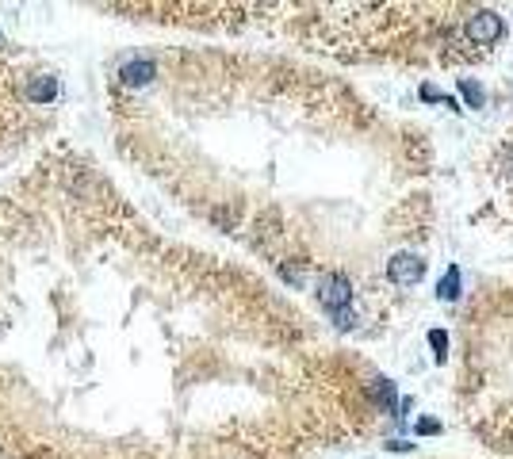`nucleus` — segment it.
<instances>
[{
	"instance_id": "2",
	"label": "nucleus",
	"mask_w": 513,
	"mask_h": 459,
	"mask_svg": "<svg viewBox=\"0 0 513 459\" xmlns=\"http://www.w3.org/2000/svg\"><path fill=\"white\" fill-rule=\"evenodd\" d=\"M502 35H506V23H502L498 12H475L468 20V38L475 46H494L502 43Z\"/></svg>"
},
{
	"instance_id": "5",
	"label": "nucleus",
	"mask_w": 513,
	"mask_h": 459,
	"mask_svg": "<svg viewBox=\"0 0 513 459\" xmlns=\"http://www.w3.org/2000/svg\"><path fill=\"white\" fill-rule=\"evenodd\" d=\"M27 96H31L35 104H50L54 96H58V80H54V77H38V80H31Z\"/></svg>"
},
{
	"instance_id": "1",
	"label": "nucleus",
	"mask_w": 513,
	"mask_h": 459,
	"mask_svg": "<svg viewBox=\"0 0 513 459\" xmlns=\"http://www.w3.org/2000/svg\"><path fill=\"white\" fill-rule=\"evenodd\" d=\"M318 302L330 310V314H341V310H349V302H353V283H349L341 272L322 276V283H318Z\"/></svg>"
},
{
	"instance_id": "11",
	"label": "nucleus",
	"mask_w": 513,
	"mask_h": 459,
	"mask_svg": "<svg viewBox=\"0 0 513 459\" xmlns=\"http://www.w3.org/2000/svg\"><path fill=\"white\" fill-rule=\"evenodd\" d=\"M437 429H441L437 421H418V432H437Z\"/></svg>"
},
{
	"instance_id": "10",
	"label": "nucleus",
	"mask_w": 513,
	"mask_h": 459,
	"mask_svg": "<svg viewBox=\"0 0 513 459\" xmlns=\"http://www.w3.org/2000/svg\"><path fill=\"white\" fill-rule=\"evenodd\" d=\"M333 322H337V330H353L356 314H353V310H341V314H333Z\"/></svg>"
},
{
	"instance_id": "7",
	"label": "nucleus",
	"mask_w": 513,
	"mask_h": 459,
	"mask_svg": "<svg viewBox=\"0 0 513 459\" xmlns=\"http://www.w3.org/2000/svg\"><path fill=\"white\" fill-rule=\"evenodd\" d=\"M460 92L471 108H483V85H479V80H460Z\"/></svg>"
},
{
	"instance_id": "6",
	"label": "nucleus",
	"mask_w": 513,
	"mask_h": 459,
	"mask_svg": "<svg viewBox=\"0 0 513 459\" xmlns=\"http://www.w3.org/2000/svg\"><path fill=\"white\" fill-rule=\"evenodd\" d=\"M437 295H441L444 302H456V299H460V268H449V272H444V280H441V287H437Z\"/></svg>"
},
{
	"instance_id": "4",
	"label": "nucleus",
	"mask_w": 513,
	"mask_h": 459,
	"mask_svg": "<svg viewBox=\"0 0 513 459\" xmlns=\"http://www.w3.org/2000/svg\"><path fill=\"white\" fill-rule=\"evenodd\" d=\"M119 77H123L127 88H142L157 77V65H153L150 57H134V62H127L123 69H119Z\"/></svg>"
},
{
	"instance_id": "9",
	"label": "nucleus",
	"mask_w": 513,
	"mask_h": 459,
	"mask_svg": "<svg viewBox=\"0 0 513 459\" xmlns=\"http://www.w3.org/2000/svg\"><path fill=\"white\" fill-rule=\"evenodd\" d=\"M429 344H433V356H437V360H444V352H449V333L429 330Z\"/></svg>"
},
{
	"instance_id": "8",
	"label": "nucleus",
	"mask_w": 513,
	"mask_h": 459,
	"mask_svg": "<svg viewBox=\"0 0 513 459\" xmlns=\"http://www.w3.org/2000/svg\"><path fill=\"white\" fill-rule=\"evenodd\" d=\"M372 398H379L384 406H395V387H391L387 379H376V387H372Z\"/></svg>"
},
{
	"instance_id": "3",
	"label": "nucleus",
	"mask_w": 513,
	"mask_h": 459,
	"mask_svg": "<svg viewBox=\"0 0 513 459\" xmlns=\"http://www.w3.org/2000/svg\"><path fill=\"white\" fill-rule=\"evenodd\" d=\"M421 276H426V260H421L418 253H395V257L387 260V280L398 283V287L421 283Z\"/></svg>"
}]
</instances>
